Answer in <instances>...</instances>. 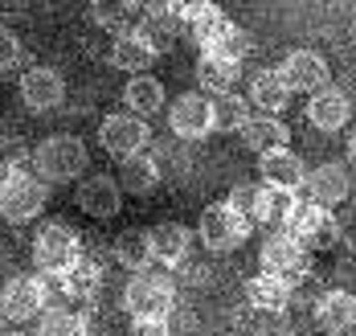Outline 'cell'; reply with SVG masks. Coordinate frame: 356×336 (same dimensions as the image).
I'll return each mask as SVG.
<instances>
[{"mask_svg":"<svg viewBox=\"0 0 356 336\" xmlns=\"http://www.w3.org/2000/svg\"><path fill=\"white\" fill-rule=\"evenodd\" d=\"M286 299H291V287L275 275H254L246 283L250 312H286Z\"/></svg>","mask_w":356,"mask_h":336,"instance_id":"d4e9b609","label":"cell"},{"mask_svg":"<svg viewBox=\"0 0 356 336\" xmlns=\"http://www.w3.org/2000/svg\"><path fill=\"white\" fill-rule=\"evenodd\" d=\"M348 168H356V131L348 136Z\"/></svg>","mask_w":356,"mask_h":336,"instance_id":"ab89813d","label":"cell"},{"mask_svg":"<svg viewBox=\"0 0 356 336\" xmlns=\"http://www.w3.org/2000/svg\"><path fill=\"white\" fill-rule=\"evenodd\" d=\"M99 144L107 148V156H115L123 164V160H131V156L143 152V144H147V123L136 119V115H127V111H115L99 127Z\"/></svg>","mask_w":356,"mask_h":336,"instance_id":"ba28073f","label":"cell"},{"mask_svg":"<svg viewBox=\"0 0 356 336\" xmlns=\"http://www.w3.org/2000/svg\"><path fill=\"white\" fill-rule=\"evenodd\" d=\"M156 54H160V49L143 38L140 29L111 41V66H115V70H127L131 78L147 74V70H152V62H156Z\"/></svg>","mask_w":356,"mask_h":336,"instance_id":"2e32d148","label":"cell"},{"mask_svg":"<svg viewBox=\"0 0 356 336\" xmlns=\"http://www.w3.org/2000/svg\"><path fill=\"white\" fill-rule=\"evenodd\" d=\"M316 324H320L323 336H340L348 333L356 324V296H348V291H323L320 299H316Z\"/></svg>","mask_w":356,"mask_h":336,"instance_id":"e0dca14e","label":"cell"},{"mask_svg":"<svg viewBox=\"0 0 356 336\" xmlns=\"http://www.w3.org/2000/svg\"><path fill=\"white\" fill-rule=\"evenodd\" d=\"M262 271L275 275V279H283L286 287H291V283H299V279L307 275V250H303L286 230H275V234L262 242Z\"/></svg>","mask_w":356,"mask_h":336,"instance_id":"52a82bcc","label":"cell"},{"mask_svg":"<svg viewBox=\"0 0 356 336\" xmlns=\"http://www.w3.org/2000/svg\"><path fill=\"white\" fill-rule=\"evenodd\" d=\"M246 54H250V33H246V29H238V25L217 41L213 49H209V58H225V62H238V66H242V58H246Z\"/></svg>","mask_w":356,"mask_h":336,"instance_id":"836d02e7","label":"cell"},{"mask_svg":"<svg viewBox=\"0 0 356 336\" xmlns=\"http://www.w3.org/2000/svg\"><path fill=\"white\" fill-rule=\"evenodd\" d=\"M0 333H4V316H0Z\"/></svg>","mask_w":356,"mask_h":336,"instance_id":"b9f144b4","label":"cell"},{"mask_svg":"<svg viewBox=\"0 0 356 336\" xmlns=\"http://www.w3.org/2000/svg\"><path fill=\"white\" fill-rule=\"evenodd\" d=\"M242 144H246L250 152H258V156H270V152L286 148V123L283 119H275V115H250L246 123H242Z\"/></svg>","mask_w":356,"mask_h":336,"instance_id":"ffe728a7","label":"cell"},{"mask_svg":"<svg viewBox=\"0 0 356 336\" xmlns=\"http://www.w3.org/2000/svg\"><path fill=\"white\" fill-rule=\"evenodd\" d=\"M33 259H37L41 271L66 275L74 262L82 259V238H78V230L66 225V222H45L33 238Z\"/></svg>","mask_w":356,"mask_h":336,"instance_id":"277c9868","label":"cell"},{"mask_svg":"<svg viewBox=\"0 0 356 336\" xmlns=\"http://www.w3.org/2000/svg\"><path fill=\"white\" fill-rule=\"evenodd\" d=\"M229 29H234V21H229V17H225L221 8H217L213 17H205L201 25H193V41L201 45V54H209V49H213V45H217L221 38H225Z\"/></svg>","mask_w":356,"mask_h":336,"instance_id":"d6a6232c","label":"cell"},{"mask_svg":"<svg viewBox=\"0 0 356 336\" xmlns=\"http://www.w3.org/2000/svg\"><path fill=\"white\" fill-rule=\"evenodd\" d=\"M45 312V296H41V283L37 275H17L4 283V296H0V316L13 320V324H25Z\"/></svg>","mask_w":356,"mask_h":336,"instance_id":"4fadbf2b","label":"cell"},{"mask_svg":"<svg viewBox=\"0 0 356 336\" xmlns=\"http://www.w3.org/2000/svg\"><path fill=\"white\" fill-rule=\"evenodd\" d=\"M123 307L131 312V320H168L177 307V283L168 271H140L127 279L123 287Z\"/></svg>","mask_w":356,"mask_h":336,"instance_id":"6da1fadb","label":"cell"},{"mask_svg":"<svg viewBox=\"0 0 356 336\" xmlns=\"http://www.w3.org/2000/svg\"><path fill=\"white\" fill-rule=\"evenodd\" d=\"M177 29H180V21L172 17V8H168V4H147V8H143V17H140V33H143L147 41H152L156 49H160L164 41L177 38Z\"/></svg>","mask_w":356,"mask_h":336,"instance_id":"f1b7e54d","label":"cell"},{"mask_svg":"<svg viewBox=\"0 0 356 336\" xmlns=\"http://www.w3.org/2000/svg\"><path fill=\"white\" fill-rule=\"evenodd\" d=\"M131 336H172L168 320H131Z\"/></svg>","mask_w":356,"mask_h":336,"instance_id":"f35d334b","label":"cell"},{"mask_svg":"<svg viewBox=\"0 0 356 336\" xmlns=\"http://www.w3.org/2000/svg\"><path fill=\"white\" fill-rule=\"evenodd\" d=\"M250 119V103L242 95H221L213 99V131H242Z\"/></svg>","mask_w":356,"mask_h":336,"instance_id":"1f68e13d","label":"cell"},{"mask_svg":"<svg viewBox=\"0 0 356 336\" xmlns=\"http://www.w3.org/2000/svg\"><path fill=\"white\" fill-rule=\"evenodd\" d=\"M37 336H86V316L74 307H45Z\"/></svg>","mask_w":356,"mask_h":336,"instance_id":"f546056e","label":"cell"},{"mask_svg":"<svg viewBox=\"0 0 356 336\" xmlns=\"http://www.w3.org/2000/svg\"><path fill=\"white\" fill-rule=\"evenodd\" d=\"M90 17H95V25H103L115 38H123V33H136L140 29L143 8L140 4H127V0H115V4H95Z\"/></svg>","mask_w":356,"mask_h":336,"instance_id":"4316f807","label":"cell"},{"mask_svg":"<svg viewBox=\"0 0 356 336\" xmlns=\"http://www.w3.org/2000/svg\"><path fill=\"white\" fill-rule=\"evenodd\" d=\"M168 127L180 140H201L213 131V99H205L201 90H184L168 107Z\"/></svg>","mask_w":356,"mask_h":336,"instance_id":"9c48e42d","label":"cell"},{"mask_svg":"<svg viewBox=\"0 0 356 336\" xmlns=\"http://www.w3.org/2000/svg\"><path fill=\"white\" fill-rule=\"evenodd\" d=\"M279 78L286 82V90H291V95H295V90L316 95V90L327 86L332 70H327V58L316 54V49H291V54L283 58V66H279Z\"/></svg>","mask_w":356,"mask_h":336,"instance_id":"30bf717a","label":"cell"},{"mask_svg":"<svg viewBox=\"0 0 356 336\" xmlns=\"http://www.w3.org/2000/svg\"><path fill=\"white\" fill-rule=\"evenodd\" d=\"M262 164H258V177H262V185H275V189H295L303 185V177H307V164L295 156L291 148H279L270 152V156H258Z\"/></svg>","mask_w":356,"mask_h":336,"instance_id":"d6986e66","label":"cell"},{"mask_svg":"<svg viewBox=\"0 0 356 336\" xmlns=\"http://www.w3.org/2000/svg\"><path fill=\"white\" fill-rule=\"evenodd\" d=\"M45 197H49V189H45L41 177L25 173V168H13L0 181V218L8 225L33 222V218H41V209H45Z\"/></svg>","mask_w":356,"mask_h":336,"instance_id":"7a4b0ae2","label":"cell"},{"mask_svg":"<svg viewBox=\"0 0 356 336\" xmlns=\"http://www.w3.org/2000/svg\"><path fill=\"white\" fill-rule=\"evenodd\" d=\"M21 99H25L29 111L49 115L54 107L66 103V82H62L58 70H49V66H29L21 74Z\"/></svg>","mask_w":356,"mask_h":336,"instance_id":"7c38bea8","label":"cell"},{"mask_svg":"<svg viewBox=\"0 0 356 336\" xmlns=\"http://www.w3.org/2000/svg\"><path fill=\"white\" fill-rule=\"evenodd\" d=\"M286 234L303 246V250H327L340 238V225L332 218V209H323L316 201H299V209L286 218Z\"/></svg>","mask_w":356,"mask_h":336,"instance_id":"8992f818","label":"cell"},{"mask_svg":"<svg viewBox=\"0 0 356 336\" xmlns=\"http://www.w3.org/2000/svg\"><path fill=\"white\" fill-rule=\"evenodd\" d=\"M123 107L127 115H136V119H152V115L164 111V86H160V78H147V74H136L127 78V86H123Z\"/></svg>","mask_w":356,"mask_h":336,"instance_id":"44dd1931","label":"cell"},{"mask_svg":"<svg viewBox=\"0 0 356 336\" xmlns=\"http://www.w3.org/2000/svg\"><path fill=\"white\" fill-rule=\"evenodd\" d=\"M33 164H37V177L45 185H58V181L82 177L86 164H90V156H86V144L78 136H49V140L37 144Z\"/></svg>","mask_w":356,"mask_h":336,"instance_id":"3957f363","label":"cell"},{"mask_svg":"<svg viewBox=\"0 0 356 336\" xmlns=\"http://www.w3.org/2000/svg\"><path fill=\"white\" fill-rule=\"evenodd\" d=\"M37 283H41L45 307H66V299H70V283H66V275H58V271H41Z\"/></svg>","mask_w":356,"mask_h":336,"instance_id":"e575fe53","label":"cell"},{"mask_svg":"<svg viewBox=\"0 0 356 336\" xmlns=\"http://www.w3.org/2000/svg\"><path fill=\"white\" fill-rule=\"evenodd\" d=\"M147 242H152V262H160L168 271V266L188 259L193 234H188V225H180V222H160L147 230Z\"/></svg>","mask_w":356,"mask_h":336,"instance_id":"9a60e30c","label":"cell"},{"mask_svg":"<svg viewBox=\"0 0 356 336\" xmlns=\"http://www.w3.org/2000/svg\"><path fill=\"white\" fill-rule=\"evenodd\" d=\"M21 66V38L13 29H0V74Z\"/></svg>","mask_w":356,"mask_h":336,"instance_id":"74e56055","label":"cell"},{"mask_svg":"<svg viewBox=\"0 0 356 336\" xmlns=\"http://www.w3.org/2000/svg\"><path fill=\"white\" fill-rule=\"evenodd\" d=\"M197 230H201L205 250H213V255H229V250H238L250 238V222L229 205V201L209 205V209L201 214V225H197Z\"/></svg>","mask_w":356,"mask_h":336,"instance_id":"5b68a950","label":"cell"},{"mask_svg":"<svg viewBox=\"0 0 356 336\" xmlns=\"http://www.w3.org/2000/svg\"><path fill=\"white\" fill-rule=\"evenodd\" d=\"M238 78H242V66H238V62H225V58H209V54H201V62H197V82H201L205 99H209V95H213V99L234 95Z\"/></svg>","mask_w":356,"mask_h":336,"instance_id":"603a6c76","label":"cell"},{"mask_svg":"<svg viewBox=\"0 0 356 336\" xmlns=\"http://www.w3.org/2000/svg\"><path fill=\"white\" fill-rule=\"evenodd\" d=\"M115 259L123 262L131 275H140L152 266V242H147V230H136V225H127L119 238H115Z\"/></svg>","mask_w":356,"mask_h":336,"instance_id":"484cf974","label":"cell"},{"mask_svg":"<svg viewBox=\"0 0 356 336\" xmlns=\"http://www.w3.org/2000/svg\"><path fill=\"white\" fill-rule=\"evenodd\" d=\"M246 103L258 107V115H275L291 103V90H286V82L279 78V70H258V74L250 78V99Z\"/></svg>","mask_w":356,"mask_h":336,"instance_id":"cb8c5ba5","label":"cell"},{"mask_svg":"<svg viewBox=\"0 0 356 336\" xmlns=\"http://www.w3.org/2000/svg\"><path fill=\"white\" fill-rule=\"evenodd\" d=\"M0 336H29V333H0Z\"/></svg>","mask_w":356,"mask_h":336,"instance_id":"60d3db41","label":"cell"},{"mask_svg":"<svg viewBox=\"0 0 356 336\" xmlns=\"http://www.w3.org/2000/svg\"><path fill=\"white\" fill-rule=\"evenodd\" d=\"M299 209V197L291 189H275V185H262L258 181V197H254V214H250V225H279L283 230L286 218Z\"/></svg>","mask_w":356,"mask_h":336,"instance_id":"ac0fdd59","label":"cell"},{"mask_svg":"<svg viewBox=\"0 0 356 336\" xmlns=\"http://www.w3.org/2000/svg\"><path fill=\"white\" fill-rule=\"evenodd\" d=\"M119 177H123L119 189H127V193H152L156 181H160V164H156V156L140 152V156H131V160L119 164Z\"/></svg>","mask_w":356,"mask_h":336,"instance_id":"83f0119b","label":"cell"},{"mask_svg":"<svg viewBox=\"0 0 356 336\" xmlns=\"http://www.w3.org/2000/svg\"><path fill=\"white\" fill-rule=\"evenodd\" d=\"M254 197H258V181H242V185L229 189V205H234L246 222H250V214H254Z\"/></svg>","mask_w":356,"mask_h":336,"instance_id":"8d00e7d4","label":"cell"},{"mask_svg":"<svg viewBox=\"0 0 356 336\" xmlns=\"http://www.w3.org/2000/svg\"><path fill=\"white\" fill-rule=\"evenodd\" d=\"M66 283H70V299H95L99 296V287H103V271H99V262H90V259H78L66 271Z\"/></svg>","mask_w":356,"mask_h":336,"instance_id":"4dcf8cb0","label":"cell"},{"mask_svg":"<svg viewBox=\"0 0 356 336\" xmlns=\"http://www.w3.org/2000/svg\"><path fill=\"white\" fill-rule=\"evenodd\" d=\"M78 209L90 214V218H115L119 214V185L111 177H86L78 185Z\"/></svg>","mask_w":356,"mask_h":336,"instance_id":"7402d4cb","label":"cell"},{"mask_svg":"<svg viewBox=\"0 0 356 336\" xmlns=\"http://www.w3.org/2000/svg\"><path fill=\"white\" fill-rule=\"evenodd\" d=\"M303 189H307V197L323 205V209H332V205H340L348 193H353V177H348V164H340V160H323L316 168H307V177H303Z\"/></svg>","mask_w":356,"mask_h":336,"instance_id":"8fae6325","label":"cell"},{"mask_svg":"<svg viewBox=\"0 0 356 336\" xmlns=\"http://www.w3.org/2000/svg\"><path fill=\"white\" fill-rule=\"evenodd\" d=\"M168 8H172V17H177L180 25H188V29L217 13V4H209V0H197V4H193V0H177V4H168Z\"/></svg>","mask_w":356,"mask_h":336,"instance_id":"d590c367","label":"cell"},{"mask_svg":"<svg viewBox=\"0 0 356 336\" xmlns=\"http://www.w3.org/2000/svg\"><path fill=\"white\" fill-rule=\"evenodd\" d=\"M348 115H353L348 95H344L340 86H332V82L307 99V119H312V127H320V131H340V127L348 123Z\"/></svg>","mask_w":356,"mask_h":336,"instance_id":"5bb4252c","label":"cell"}]
</instances>
